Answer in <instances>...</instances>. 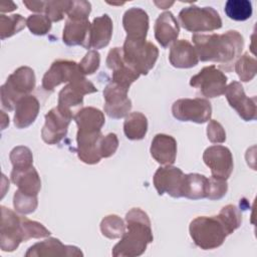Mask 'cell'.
Wrapping results in <instances>:
<instances>
[{
  "instance_id": "cell-1",
  "label": "cell",
  "mask_w": 257,
  "mask_h": 257,
  "mask_svg": "<svg viewBox=\"0 0 257 257\" xmlns=\"http://www.w3.org/2000/svg\"><path fill=\"white\" fill-rule=\"evenodd\" d=\"M192 40L201 61L218 62L226 70H230L244 48V38L236 30L223 34H194Z\"/></svg>"
},
{
  "instance_id": "cell-2",
  "label": "cell",
  "mask_w": 257,
  "mask_h": 257,
  "mask_svg": "<svg viewBox=\"0 0 257 257\" xmlns=\"http://www.w3.org/2000/svg\"><path fill=\"white\" fill-rule=\"evenodd\" d=\"M125 222L126 231L112 248L111 254L114 257L140 256L154 239L150 218L140 208H133L125 214Z\"/></svg>"
},
{
  "instance_id": "cell-3",
  "label": "cell",
  "mask_w": 257,
  "mask_h": 257,
  "mask_svg": "<svg viewBox=\"0 0 257 257\" xmlns=\"http://www.w3.org/2000/svg\"><path fill=\"white\" fill-rule=\"evenodd\" d=\"M190 236L194 243L203 250H212L220 247L228 233L218 216H201L191 221Z\"/></svg>"
},
{
  "instance_id": "cell-4",
  "label": "cell",
  "mask_w": 257,
  "mask_h": 257,
  "mask_svg": "<svg viewBox=\"0 0 257 257\" xmlns=\"http://www.w3.org/2000/svg\"><path fill=\"white\" fill-rule=\"evenodd\" d=\"M35 87L34 70L28 66H20L14 70L1 86L0 96L2 106L11 111L15 108L17 101L28 95Z\"/></svg>"
},
{
  "instance_id": "cell-5",
  "label": "cell",
  "mask_w": 257,
  "mask_h": 257,
  "mask_svg": "<svg viewBox=\"0 0 257 257\" xmlns=\"http://www.w3.org/2000/svg\"><path fill=\"white\" fill-rule=\"evenodd\" d=\"M121 49L125 63L144 75L154 67L159 56L157 46L146 39L125 37Z\"/></svg>"
},
{
  "instance_id": "cell-6",
  "label": "cell",
  "mask_w": 257,
  "mask_h": 257,
  "mask_svg": "<svg viewBox=\"0 0 257 257\" xmlns=\"http://www.w3.org/2000/svg\"><path fill=\"white\" fill-rule=\"evenodd\" d=\"M182 27L190 32H205L220 29L222 19L212 7H198L195 5L183 8L179 13Z\"/></svg>"
},
{
  "instance_id": "cell-7",
  "label": "cell",
  "mask_w": 257,
  "mask_h": 257,
  "mask_svg": "<svg viewBox=\"0 0 257 257\" xmlns=\"http://www.w3.org/2000/svg\"><path fill=\"white\" fill-rule=\"evenodd\" d=\"M172 113L180 121L204 123L211 118L212 106L204 98H181L173 103Z\"/></svg>"
},
{
  "instance_id": "cell-8",
  "label": "cell",
  "mask_w": 257,
  "mask_h": 257,
  "mask_svg": "<svg viewBox=\"0 0 257 257\" xmlns=\"http://www.w3.org/2000/svg\"><path fill=\"white\" fill-rule=\"evenodd\" d=\"M227 76L215 65L202 68L190 79V85L197 88L199 92L208 98L218 97L225 91Z\"/></svg>"
},
{
  "instance_id": "cell-9",
  "label": "cell",
  "mask_w": 257,
  "mask_h": 257,
  "mask_svg": "<svg viewBox=\"0 0 257 257\" xmlns=\"http://www.w3.org/2000/svg\"><path fill=\"white\" fill-rule=\"evenodd\" d=\"M22 217L12 210L1 206L0 248L4 252H12L24 241L22 230Z\"/></svg>"
},
{
  "instance_id": "cell-10",
  "label": "cell",
  "mask_w": 257,
  "mask_h": 257,
  "mask_svg": "<svg viewBox=\"0 0 257 257\" xmlns=\"http://www.w3.org/2000/svg\"><path fill=\"white\" fill-rule=\"evenodd\" d=\"M85 75L82 74L78 63L71 60H55L42 78V87L45 90H53L64 82H72Z\"/></svg>"
},
{
  "instance_id": "cell-11",
  "label": "cell",
  "mask_w": 257,
  "mask_h": 257,
  "mask_svg": "<svg viewBox=\"0 0 257 257\" xmlns=\"http://www.w3.org/2000/svg\"><path fill=\"white\" fill-rule=\"evenodd\" d=\"M97 88L88 81L85 76L69 82L58 93L57 107L68 114H72L71 107L82 105L83 96L85 94L96 92Z\"/></svg>"
},
{
  "instance_id": "cell-12",
  "label": "cell",
  "mask_w": 257,
  "mask_h": 257,
  "mask_svg": "<svg viewBox=\"0 0 257 257\" xmlns=\"http://www.w3.org/2000/svg\"><path fill=\"white\" fill-rule=\"evenodd\" d=\"M128 88L113 81L103 89L104 112L111 118H121L127 115L132 109V100L127 97Z\"/></svg>"
},
{
  "instance_id": "cell-13",
  "label": "cell",
  "mask_w": 257,
  "mask_h": 257,
  "mask_svg": "<svg viewBox=\"0 0 257 257\" xmlns=\"http://www.w3.org/2000/svg\"><path fill=\"white\" fill-rule=\"evenodd\" d=\"M73 115L60 110L57 106L45 114V123L41 131L42 140L48 145L58 144L67 134Z\"/></svg>"
},
{
  "instance_id": "cell-14",
  "label": "cell",
  "mask_w": 257,
  "mask_h": 257,
  "mask_svg": "<svg viewBox=\"0 0 257 257\" xmlns=\"http://www.w3.org/2000/svg\"><path fill=\"white\" fill-rule=\"evenodd\" d=\"M203 161L211 170L212 177L227 180L233 171L231 151L224 146H212L205 150Z\"/></svg>"
},
{
  "instance_id": "cell-15",
  "label": "cell",
  "mask_w": 257,
  "mask_h": 257,
  "mask_svg": "<svg viewBox=\"0 0 257 257\" xmlns=\"http://www.w3.org/2000/svg\"><path fill=\"white\" fill-rule=\"evenodd\" d=\"M184 175L181 169L171 165L159 168L153 179L158 194H168L173 198H181Z\"/></svg>"
},
{
  "instance_id": "cell-16",
  "label": "cell",
  "mask_w": 257,
  "mask_h": 257,
  "mask_svg": "<svg viewBox=\"0 0 257 257\" xmlns=\"http://www.w3.org/2000/svg\"><path fill=\"white\" fill-rule=\"evenodd\" d=\"M224 93L230 106L237 111L241 118L245 121L256 119V96L248 97L240 82L232 81L226 86Z\"/></svg>"
},
{
  "instance_id": "cell-17",
  "label": "cell",
  "mask_w": 257,
  "mask_h": 257,
  "mask_svg": "<svg viewBox=\"0 0 257 257\" xmlns=\"http://www.w3.org/2000/svg\"><path fill=\"white\" fill-rule=\"evenodd\" d=\"M106 65L112 70V81L128 89L131 84L141 75L125 63L120 47H113L109 50L106 57Z\"/></svg>"
},
{
  "instance_id": "cell-18",
  "label": "cell",
  "mask_w": 257,
  "mask_h": 257,
  "mask_svg": "<svg viewBox=\"0 0 257 257\" xmlns=\"http://www.w3.org/2000/svg\"><path fill=\"white\" fill-rule=\"evenodd\" d=\"M82 252L75 246L63 245L56 238H48L35 243L25 253L26 257H47V256H82Z\"/></svg>"
},
{
  "instance_id": "cell-19",
  "label": "cell",
  "mask_w": 257,
  "mask_h": 257,
  "mask_svg": "<svg viewBox=\"0 0 257 257\" xmlns=\"http://www.w3.org/2000/svg\"><path fill=\"white\" fill-rule=\"evenodd\" d=\"M101 138V132H77V156L80 161L88 165H94L101 160V156L99 153V142Z\"/></svg>"
},
{
  "instance_id": "cell-20",
  "label": "cell",
  "mask_w": 257,
  "mask_h": 257,
  "mask_svg": "<svg viewBox=\"0 0 257 257\" xmlns=\"http://www.w3.org/2000/svg\"><path fill=\"white\" fill-rule=\"evenodd\" d=\"M122 25L127 34L126 37L146 39L149 31V16L139 7L130 8L123 14Z\"/></svg>"
},
{
  "instance_id": "cell-21",
  "label": "cell",
  "mask_w": 257,
  "mask_h": 257,
  "mask_svg": "<svg viewBox=\"0 0 257 257\" xmlns=\"http://www.w3.org/2000/svg\"><path fill=\"white\" fill-rule=\"evenodd\" d=\"M154 31L155 37L159 44L162 47L166 48L172 42L177 40L180 32V27L173 13L170 11H166L159 15V17L157 18Z\"/></svg>"
},
{
  "instance_id": "cell-22",
  "label": "cell",
  "mask_w": 257,
  "mask_h": 257,
  "mask_svg": "<svg viewBox=\"0 0 257 257\" xmlns=\"http://www.w3.org/2000/svg\"><path fill=\"white\" fill-rule=\"evenodd\" d=\"M152 157L161 165H172L176 161L177 142L169 135L158 134L154 137L151 145Z\"/></svg>"
},
{
  "instance_id": "cell-23",
  "label": "cell",
  "mask_w": 257,
  "mask_h": 257,
  "mask_svg": "<svg viewBox=\"0 0 257 257\" xmlns=\"http://www.w3.org/2000/svg\"><path fill=\"white\" fill-rule=\"evenodd\" d=\"M112 35V21L107 14H103L93 19L90 24L88 35V48L100 49L108 45Z\"/></svg>"
},
{
  "instance_id": "cell-24",
  "label": "cell",
  "mask_w": 257,
  "mask_h": 257,
  "mask_svg": "<svg viewBox=\"0 0 257 257\" xmlns=\"http://www.w3.org/2000/svg\"><path fill=\"white\" fill-rule=\"evenodd\" d=\"M169 60L174 67L191 68L198 64L199 57L195 47L189 41L180 39L171 46Z\"/></svg>"
},
{
  "instance_id": "cell-25",
  "label": "cell",
  "mask_w": 257,
  "mask_h": 257,
  "mask_svg": "<svg viewBox=\"0 0 257 257\" xmlns=\"http://www.w3.org/2000/svg\"><path fill=\"white\" fill-rule=\"evenodd\" d=\"M40 109L38 99L33 95L21 97L15 106L14 124L17 128H25L32 124L36 119Z\"/></svg>"
},
{
  "instance_id": "cell-26",
  "label": "cell",
  "mask_w": 257,
  "mask_h": 257,
  "mask_svg": "<svg viewBox=\"0 0 257 257\" xmlns=\"http://www.w3.org/2000/svg\"><path fill=\"white\" fill-rule=\"evenodd\" d=\"M90 24L88 19L86 20H73L67 19L63 28L62 40L68 46L81 45L84 48L87 47L88 35Z\"/></svg>"
},
{
  "instance_id": "cell-27",
  "label": "cell",
  "mask_w": 257,
  "mask_h": 257,
  "mask_svg": "<svg viewBox=\"0 0 257 257\" xmlns=\"http://www.w3.org/2000/svg\"><path fill=\"white\" fill-rule=\"evenodd\" d=\"M11 181L24 194L37 196L41 189L39 175L33 166L26 169H13L11 172Z\"/></svg>"
},
{
  "instance_id": "cell-28",
  "label": "cell",
  "mask_w": 257,
  "mask_h": 257,
  "mask_svg": "<svg viewBox=\"0 0 257 257\" xmlns=\"http://www.w3.org/2000/svg\"><path fill=\"white\" fill-rule=\"evenodd\" d=\"M73 119L77 124V132L80 133L101 132L100 130L105 121L103 112L92 106L78 109L73 115Z\"/></svg>"
},
{
  "instance_id": "cell-29",
  "label": "cell",
  "mask_w": 257,
  "mask_h": 257,
  "mask_svg": "<svg viewBox=\"0 0 257 257\" xmlns=\"http://www.w3.org/2000/svg\"><path fill=\"white\" fill-rule=\"evenodd\" d=\"M208 190V178L204 175L191 173L184 175L182 186V197L199 200L207 197Z\"/></svg>"
},
{
  "instance_id": "cell-30",
  "label": "cell",
  "mask_w": 257,
  "mask_h": 257,
  "mask_svg": "<svg viewBox=\"0 0 257 257\" xmlns=\"http://www.w3.org/2000/svg\"><path fill=\"white\" fill-rule=\"evenodd\" d=\"M123 132L128 140H143L148 132V119L146 115L140 111L127 114L123 122Z\"/></svg>"
},
{
  "instance_id": "cell-31",
  "label": "cell",
  "mask_w": 257,
  "mask_h": 257,
  "mask_svg": "<svg viewBox=\"0 0 257 257\" xmlns=\"http://www.w3.org/2000/svg\"><path fill=\"white\" fill-rule=\"evenodd\" d=\"M224 10L230 19L245 21L252 15V4L248 0H228Z\"/></svg>"
},
{
  "instance_id": "cell-32",
  "label": "cell",
  "mask_w": 257,
  "mask_h": 257,
  "mask_svg": "<svg viewBox=\"0 0 257 257\" xmlns=\"http://www.w3.org/2000/svg\"><path fill=\"white\" fill-rule=\"evenodd\" d=\"M26 26V20L20 14L0 15V38L4 40L21 31Z\"/></svg>"
},
{
  "instance_id": "cell-33",
  "label": "cell",
  "mask_w": 257,
  "mask_h": 257,
  "mask_svg": "<svg viewBox=\"0 0 257 257\" xmlns=\"http://www.w3.org/2000/svg\"><path fill=\"white\" fill-rule=\"evenodd\" d=\"M217 216L224 225L228 235L232 234L236 229H238L242 222L241 212L234 205H227L223 207Z\"/></svg>"
},
{
  "instance_id": "cell-34",
  "label": "cell",
  "mask_w": 257,
  "mask_h": 257,
  "mask_svg": "<svg viewBox=\"0 0 257 257\" xmlns=\"http://www.w3.org/2000/svg\"><path fill=\"white\" fill-rule=\"evenodd\" d=\"M100 231L104 237L108 239H116L123 235L125 226L122 219L117 215H108L101 220Z\"/></svg>"
},
{
  "instance_id": "cell-35",
  "label": "cell",
  "mask_w": 257,
  "mask_h": 257,
  "mask_svg": "<svg viewBox=\"0 0 257 257\" xmlns=\"http://www.w3.org/2000/svg\"><path fill=\"white\" fill-rule=\"evenodd\" d=\"M235 71L241 81L248 82L252 80L256 75V59L249 55V53H244L237 59Z\"/></svg>"
},
{
  "instance_id": "cell-36",
  "label": "cell",
  "mask_w": 257,
  "mask_h": 257,
  "mask_svg": "<svg viewBox=\"0 0 257 257\" xmlns=\"http://www.w3.org/2000/svg\"><path fill=\"white\" fill-rule=\"evenodd\" d=\"M37 205V196L24 194L19 190L15 192L13 197V206L18 213L23 215L30 214L36 210Z\"/></svg>"
},
{
  "instance_id": "cell-37",
  "label": "cell",
  "mask_w": 257,
  "mask_h": 257,
  "mask_svg": "<svg viewBox=\"0 0 257 257\" xmlns=\"http://www.w3.org/2000/svg\"><path fill=\"white\" fill-rule=\"evenodd\" d=\"M10 161L13 169H26L32 167L33 156L31 151L24 146L15 147L10 153Z\"/></svg>"
},
{
  "instance_id": "cell-38",
  "label": "cell",
  "mask_w": 257,
  "mask_h": 257,
  "mask_svg": "<svg viewBox=\"0 0 257 257\" xmlns=\"http://www.w3.org/2000/svg\"><path fill=\"white\" fill-rule=\"evenodd\" d=\"M21 224H22L24 241H27L32 238L34 239L45 238L50 235V231L46 229L41 223L29 220L26 217H22Z\"/></svg>"
},
{
  "instance_id": "cell-39",
  "label": "cell",
  "mask_w": 257,
  "mask_h": 257,
  "mask_svg": "<svg viewBox=\"0 0 257 257\" xmlns=\"http://www.w3.org/2000/svg\"><path fill=\"white\" fill-rule=\"evenodd\" d=\"M70 5H71L70 0L46 1L44 12L51 22H58L63 19L64 14H67V11L70 8Z\"/></svg>"
},
{
  "instance_id": "cell-40",
  "label": "cell",
  "mask_w": 257,
  "mask_h": 257,
  "mask_svg": "<svg viewBox=\"0 0 257 257\" xmlns=\"http://www.w3.org/2000/svg\"><path fill=\"white\" fill-rule=\"evenodd\" d=\"M26 25L34 35H45L51 29V21L46 15H30L26 19Z\"/></svg>"
},
{
  "instance_id": "cell-41",
  "label": "cell",
  "mask_w": 257,
  "mask_h": 257,
  "mask_svg": "<svg viewBox=\"0 0 257 257\" xmlns=\"http://www.w3.org/2000/svg\"><path fill=\"white\" fill-rule=\"evenodd\" d=\"M91 11V4L84 0H72L70 8L67 11L68 19L73 20H86Z\"/></svg>"
},
{
  "instance_id": "cell-42",
  "label": "cell",
  "mask_w": 257,
  "mask_h": 257,
  "mask_svg": "<svg viewBox=\"0 0 257 257\" xmlns=\"http://www.w3.org/2000/svg\"><path fill=\"white\" fill-rule=\"evenodd\" d=\"M228 191V184L226 180L211 177L208 179L207 197L209 200H219L223 198Z\"/></svg>"
},
{
  "instance_id": "cell-43",
  "label": "cell",
  "mask_w": 257,
  "mask_h": 257,
  "mask_svg": "<svg viewBox=\"0 0 257 257\" xmlns=\"http://www.w3.org/2000/svg\"><path fill=\"white\" fill-rule=\"evenodd\" d=\"M100 64V55L96 50H89L78 63L83 75L94 73Z\"/></svg>"
},
{
  "instance_id": "cell-44",
  "label": "cell",
  "mask_w": 257,
  "mask_h": 257,
  "mask_svg": "<svg viewBox=\"0 0 257 257\" xmlns=\"http://www.w3.org/2000/svg\"><path fill=\"white\" fill-rule=\"evenodd\" d=\"M118 148V139L115 134L109 133L105 137H102L99 142V153L101 158H109L112 156Z\"/></svg>"
},
{
  "instance_id": "cell-45",
  "label": "cell",
  "mask_w": 257,
  "mask_h": 257,
  "mask_svg": "<svg viewBox=\"0 0 257 257\" xmlns=\"http://www.w3.org/2000/svg\"><path fill=\"white\" fill-rule=\"evenodd\" d=\"M208 140L214 144H221L226 141V133L220 122L215 119H211L207 126Z\"/></svg>"
},
{
  "instance_id": "cell-46",
  "label": "cell",
  "mask_w": 257,
  "mask_h": 257,
  "mask_svg": "<svg viewBox=\"0 0 257 257\" xmlns=\"http://www.w3.org/2000/svg\"><path fill=\"white\" fill-rule=\"evenodd\" d=\"M23 4L33 12H43L45 11L46 1H23Z\"/></svg>"
},
{
  "instance_id": "cell-47",
  "label": "cell",
  "mask_w": 257,
  "mask_h": 257,
  "mask_svg": "<svg viewBox=\"0 0 257 257\" xmlns=\"http://www.w3.org/2000/svg\"><path fill=\"white\" fill-rule=\"evenodd\" d=\"M17 8V6L13 2H6V3H1L0 4V11L1 12H10L13 11Z\"/></svg>"
},
{
  "instance_id": "cell-48",
  "label": "cell",
  "mask_w": 257,
  "mask_h": 257,
  "mask_svg": "<svg viewBox=\"0 0 257 257\" xmlns=\"http://www.w3.org/2000/svg\"><path fill=\"white\" fill-rule=\"evenodd\" d=\"M155 4H156V5H158V6L160 7V9H166V8L170 7L171 5H173V4H174V2H161V3H159V2H155Z\"/></svg>"
}]
</instances>
